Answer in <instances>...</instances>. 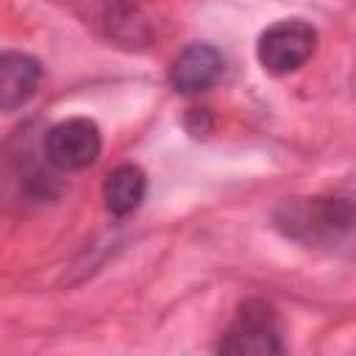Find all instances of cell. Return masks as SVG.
<instances>
[{
	"label": "cell",
	"instance_id": "obj_7",
	"mask_svg": "<svg viewBox=\"0 0 356 356\" xmlns=\"http://www.w3.org/2000/svg\"><path fill=\"white\" fill-rule=\"evenodd\" d=\"M145 192H147V178H145L142 167H136V164H120L103 181V203H106V211L114 214V217L134 214L142 206Z\"/></svg>",
	"mask_w": 356,
	"mask_h": 356
},
{
	"label": "cell",
	"instance_id": "obj_2",
	"mask_svg": "<svg viewBox=\"0 0 356 356\" xmlns=\"http://www.w3.org/2000/svg\"><path fill=\"white\" fill-rule=\"evenodd\" d=\"M220 356H284L278 314L267 300H245L220 339Z\"/></svg>",
	"mask_w": 356,
	"mask_h": 356
},
{
	"label": "cell",
	"instance_id": "obj_1",
	"mask_svg": "<svg viewBox=\"0 0 356 356\" xmlns=\"http://www.w3.org/2000/svg\"><path fill=\"white\" fill-rule=\"evenodd\" d=\"M275 228L306 248H348L356 245V203L345 197H286L275 209Z\"/></svg>",
	"mask_w": 356,
	"mask_h": 356
},
{
	"label": "cell",
	"instance_id": "obj_8",
	"mask_svg": "<svg viewBox=\"0 0 356 356\" xmlns=\"http://www.w3.org/2000/svg\"><path fill=\"white\" fill-rule=\"evenodd\" d=\"M106 31L114 42L125 44V47H145V42L150 39L147 33V22L142 19L139 8L134 6H114L106 8Z\"/></svg>",
	"mask_w": 356,
	"mask_h": 356
},
{
	"label": "cell",
	"instance_id": "obj_4",
	"mask_svg": "<svg viewBox=\"0 0 356 356\" xmlns=\"http://www.w3.org/2000/svg\"><path fill=\"white\" fill-rule=\"evenodd\" d=\"M100 150H103L100 128L89 117L61 120L44 134V156L56 170L64 172L92 167L100 159Z\"/></svg>",
	"mask_w": 356,
	"mask_h": 356
},
{
	"label": "cell",
	"instance_id": "obj_6",
	"mask_svg": "<svg viewBox=\"0 0 356 356\" xmlns=\"http://www.w3.org/2000/svg\"><path fill=\"white\" fill-rule=\"evenodd\" d=\"M42 81V64L31 53L8 50L0 56V108L14 111L28 103Z\"/></svg>",
	"mask_w": 356,
	"mask_h": 356
},
{
	"label": "cell",
	"instance_id": "obj_3",
	"mask_svg": "<svg viewBox=\"0 0 356 356\" xmlns=\"http://www.w3.org/2000/svg\"><path fill=\"white\" fill-rule=\"evenodd\" d=\"M317 50V31L300 17H286L261 31L256 42L259 64L273 75H289L300 70Z\"/></svg>",
	"mask_w": 356,
	"mask_h": 356
},
{
	"label": "cell",
	"instance_id": "obj_5",
	"mask_svg": "<svg viewBox=\"0 0 356 356\" xmlns=\"http://www.w3.org/2000/svg\"><path fill=\"white\" fill-rule=\"evenodd\" d=\"M225 61L222 53L209 42L186 44L170 64V86L181 95H200L209 92L222 78Z\"/></svg>",
	"mask_w": 356,
	"mask_h": 356
}]
</instances>
